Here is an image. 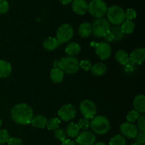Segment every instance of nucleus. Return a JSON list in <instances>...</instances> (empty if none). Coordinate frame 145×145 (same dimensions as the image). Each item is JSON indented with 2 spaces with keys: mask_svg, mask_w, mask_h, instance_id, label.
I'll return each instance as SVG.
<instances>
[{
  "mask_svg": "<svg viewBox=\"0 0 145 145\" xmlns=\"http://www.w3.org/2000/svg\"><path fill=\"white\" fill-rule=\"evenodd\" d=\"M11 116L16 123L25 125L31 123L33 118V110L26 103H18L11 109Z\"/></svg>",
  "mask_w": 145,
  "mask_h": 145,
  "instance_id": "obj_1",
  "label": "nucleus"
},
{
  "mask_svg": "<svg viewBox=\"0 0 145 145\" xmlns=\"http://www.w3.org/2000/svg\"><path fill=\"white\" fill-rule=\"evenodd\" d=\"M54 67L60 68L64 73L74 74L79 70V61L72 56H67L54 62Z\"/></svg>",
  "mask_w": 145,
  "mask_h": 145,
  "instance_id": "obj_2",
  "label": "nucleus"
},
{
  "mask_svg": "<svg viewBox=\"0 0 145 145\" xmlns=\"http://www.w3.org/2000/svg\"><path fill=\"white\" fill-rule=\"evenodd\" d=\"M90 127L96 134L105 135L110 130V123L107 118L103 116H94L90 121Z\"/></svg>",
  "mask_w": 145,
  "mask_h": 145,
  "instance_id": "obj_3",
  "label": "nucleus"
},
{
  "mask_svg": "<svg viewBox=\"0 0 145 145\" xmlns=\"http://www.w3.org/2000/svg\"><path fill=\"white\" fill-rule=\"evenodd\" d=\"M106 14L108 21L114 25H120L125 20L124 10L118 5H113L108 8Z\"/></svg>",
  "mask_w": 145,
  "mask_h": 145,
  "instance_id": "obj_4",
  "label": "nucleus"
},
{
  "mask_svg": "<svg viewBox=\"0 0 145 145\" xmlns=\"http://www.w3.org/2000/svg\"><path fill=\"white\" fill-rule=\"evenodd\" d=\"M92 34L96 38H103L104 35L110 31V24L107 19L104 18H96L93 22Z\"/></svg>",
  "mask_w": 145,
  "mask_h": 145,
  "instance_id": "obj_5",
  "label": "nucleus"
},
{
  "mask_svg": "<svg viewBox=\"0 0 145 145\" xmlns=\"http://www.w3.org/2000/svg\"><path fill=\"white\" fill-rule=\"evenodd\" d=\"M89 14L96 18H103L107 13L108 7L103 0H92L88 5Z\"/></svg>",
  "mask_w": 145,
  "mask_h": 145,
  "instance_id": "obj_6",
  "label": "nucleus"
},
{
  "mask_svg": "<svg viewBox=\"0 0 145 145\" xmlns=\"http://www.w3.org/2000/svg\"><path fill=\"white\" fill-rule=\"evenodd\" d=\"M74 35V29L69 24H65L58 28L56 33V39L58 44L62 45L64 42H68L72 38Z\"/></svg>",
  "mask_w": 145,
  "mask_h": 145,
  "instance_id": "obj_7",
  "label": "nucleus"
},
{
  "mask_svg": "<svg viewBox=\"0 0 145 145\" xmlns=\"http://www.w3.org/2000/svg\"><path fill=\"white\" fill-rule=\"evenodd\" d=\"M79 110L84 118L87 119H92L97 113V109L95 103L89 99L83 100L79 104Z\"/></svg>",
  "mask_w": 145,
  "mask_h": 145,
  "instance_id": "obj_8",
  "label": "nucleus"
},
{
  "mask_svg": "<svg viewBox=\"0 0 145 145\" xmlns=\"http://www.w3.org/2000/svg\"><path fill=\"white\" fill-rule=\"evenodd\" d=\"M76 114V108L72 104L64 105L58 110V116L60 120L65 122L74 118Z\"/></svg>",
  "mask_w": 145,
  "mask_h": 145,
  "instance_id": "obj_9",
  "label": "nucleus"
},
{
  "mask_svg": "<svg viewBox=\"0 0 145 145\" xmlns=\"http://www.w3.org/2000/svg\"><path fill=\"white\" fill-rule=\"evenodd\" d=\"M75 142L79 145H93L96 142V136L91 132L85 130L78 135Z\"/></svg>",
  "mask_w": 145,
  "mask_h": 145,
  "instance_id": "obj_10",
  "label": "nucleus"
},
{
  "mask_svg": "<svg viewBox=\"0 0 145 145\" xmlns=\"http://www.w3.org/2000/svg\"><path fill=\"white\" fill-rule=\"evenodd\" d=\"M95 52L97 56L101 59H106L111 55L112 49L110 45L106 42H101L96 44Z\"/></svg>",
  "mask_w": 145,
  "mask_h": 145,
  "instance_id": "obj_11",
  "label": "nucleus"
},
{
  "mask_svg": "<svg viewBox=\"0 0 145 145\" xmlns=\"http://www.w3.org/2000/svg\"><path fill=\"white\" fill-rule=\"evenodd\" d=\"M120 130L121 134L124 137L130 139L135 138L138 133V129L137 126L133 123H128V122L123 123L120 126Z\"/></svg>",
  "mask_w": 145,
  "mask_h": 145,
  "instance_id": "obj_12",
  "label": "nucleus"
},
{
  "mask_svg": "<svg viewBox=\"0 0 145 145\" xmlns=\"http://www.w3.org/2000/svg\"><path fill=\"white\" fill-rule=\"evenodd\" d=\"M130 56V60L135 65H141L145 59V50L144 48H137L132 52Z\"/></svg>",
  "mask_w": 145,
  "mask_h": 145,
  "instance_id": "obj_13",
  "label": "nucleus"
},
{
  "mask_svg": "<svg viewBox=\"0 0 145 145\" xmlns=\"http://www.w3.org/2000/svg\"><path fill=\"white\" fill-rule=\"evenodd\" d=\"M72 9L78 15H84L88 11V4L85 0H74Z\"/></svg>",
  "mask_w": 145,
  "mask_h": 145,
  "instance_id": "obj_14",
  "label": "nucleus"
},
{
  "mask_svg": "<svg viewBox=\"0 0 145 145\" xmlns=\"http://www.w3.org/2000/svg\"><path fill=\"white\" fill-rule=\"evenodd\" d=\"M134 110L139 113H144L145 112V96L143 94L137 95L133 100Z\"/></svg>",
  "mask_w": 145,
  "mask_h": 145,
  "instance_id": "obj_15",
  "label": "nucleus"
},
{
  "mask_svg": "<svg viewBox=\"0 0 145 145\" xmlns=\"http://www.w3.org/2000/svg\"><path fill=\"white\" fill-rule=\"evenodd\" d=\"M12 67L11 64L3 59H0V78H7L11 75Z\"/></svg>",
  "mask_w": 145,
  "mask_h": 145,
  "instance_id": "obj_16",
  "label": "nucleus"
},
{
  "mask_svg": "<svg viewBox=\"0 0 145 145\" xmlns=\"http://www.w3.org/2000/svg\"><path fill=\"white\" fill-rule=\"evenodd\" d=\"M65 73L60 68L54 67L51 69L50 79L52 82L55 84H59L62 82L64 79Z\"/></svg>",
  "mask_w": 145,
  "mask_h": 145,
  "instance_id": "obj_17",
  "label": "nucleus"
},
{
  "mask_svg": "<svg viewBox=\"0 0 145 145\" xmlns=\"http://www.w3.org/2000/svg\"><path fill=\"white\" fill-rule=\"evenodd\" d=\"M47 122H48V119L45 116H42V115H38L35 117L33 118V119L31 121V124L34 127H37V128H44L46 126Z\"/></svg>",
  "mask_w": 145,
  "mask_h": 145,
  "instance_id": "obj_18",
  "label": "nucleus"
},
{
  "mask_svg": "<svg viewBox=\"0 0 145 145\" xmlns=\"http://www.w3.org/2000/svg\"><path fill=\"white\" fill-rule=\"evenodd\" d=\"M78 33H79V35H80L82 38H88V37L90 36L91 34L92 33L91 25L87 22L82 23V24L79 25Z\"/></svg>",
  "mask_w": 145,
  "mask_h": 145,
  "instance_id": "obj_19",
  "label": "nucleus"
},
{
  "mask_svg": "<svg viewBox=\"0 0 145 145\" xmlns=\"http://www.w3.org/2000/svg\"><path fill=\"white\" fill-rule=\"evenodd\" d=\"M81 50L82 48L79 43L76 42H72L67 45L66 48H65V52L69 56L74 57L75 55H77L81 52Z\"/></svg>",
  "mask_w": 145,
  "mask_h": 145,
  "instance_id": "obj_20",
  "label": "nucleus"
},
{
  "mask_svg": "<svg viewBox=\"0 0 145 145\" xmlns=\"http://www.w3.org/2000/svg\"><path fill=\"white\" fill-rule=\"evenodd\" d=\"M91 71L93 75L96 76H102L107 71V67L103 62H98L92 65L91 67Z\"/></svg>",
  "mask_w": 145,
  "mask_h": 145,
  "instance_id": "obj_21",
  "label": "nucleus"
},
{
  "mask_svg": "<svg viewBox=\"0 0 145 145\" xmlns=\"http://www.w3.org/2000/svg\"><path fill=\"white\" fill-rule=\"evenodd\" d=\"M115 58L116 61L122 65H125L130 61V56L128 53L123 50H118L115 55Z\"/></svg>",
  "mask_w": 145,
  "mask_h": 145,
  "instance_id": "obj_22",
  "label": "nucleus"
},
{
  "mask_svg": "<svg viewBox=\"0 0 145 145\" xmlns=\"http://www.w3.org/2000/svg\"><path fill=\"white\" fill-rule=\"evenodd\" d=\"M42 45H43V48L45 49L50 51H52L56 50L57 48V47L59 46V44H58L57 40V39L55 38H53V37H48V38H47L43 41Z\"/></svg>",
  "mask_w": 145,
  "mask_h": 145,
  "instance_id": "obj_23",
  "label": "nucleus"
},
{
  "mask_svg": "<svg viewBox=\"0 0 145 145\" xmlns=\"http://www.w3.org/2000/svg\"><path fill=\"white\" fill-rule=\"evenodd\" d=\"M79 131H80V129L77 124L74 123H70L67 126L65 132L67 133V135H68L69 137H76L79 134Z\"/></svg>",
  "mask_w": 145,
  "mask_h": 145,
  "instance_id": "obj_24",
  "label": "nucleus"
},
{
  "mask_svg": "<svg viewBox=\"0 0 145 145\" xmlns=\"http://www.w3.org/2000/svg\"><path fill=\"white\" fill-rule=\"evenodd\" d=\"M110 31L114 37V41H120L124 38L125 34L122 31L121 27L119 25H113L110 27Z\"/></svg>",
  "mask_w": 145,
  "mask_h": 145,
  "instance_id": "obj_25",
  "label": "nucleus"
},
{
  "mask_svg": "<svg viewBox=\"0 0 145 145\" xmlns=\"http://www.w3.org/2000/svg\"><path fill=\"white\" fill-rule=\"evenodd\" d=\"M120 27H121V29L124 34H131L134 31L135 25L134 22H133L132 21L126 20V21H124Z\"/></svg>",
  "mask_w": 145,
  "mask_h": 145,
  "instance_id": "obj_26",
  "label": "nucleus"
},
{
  "mask_svg": "<svg viewBox=\"0 0 145 145\" xmlns=\"http://www.w3.org/2000/svg\"><path fill=\"white\" fill-rule=\"evenodd\" d=\"M61 123L60 119L58 118H52L48 120L46 124V127L49 130H55L59 127V124Z\"/></svg>",
  "mask_w": 145,
  "mask_h": 145,
  "instance_id": "obj_27",
  "label": "nucleus"
},
{
  "mask_svg": "<svg viewBox=\"0 0 145 145\" xmlns=\"http://www.w3.org/2000/svg\"><path fill=\"white\" fill-rule=\"evenodd\" d=\"M109 145H126V140L123 135H117L110 139Z\"/></svg>",
  "mask_w": 145,
  "mask_h": 145,
  "instance_id": "obj_28",
  "label": "nucleus"
},
{
  "mask_svg": "<svg viewBox=\"0 0 145 145\" xmlns=\"http://www.w3.org/2000/svg\"><path fill=\"white\" fill-rule=\"evenodd\" d=\"M67 133L65 130L62 128H57L55 130V137L57 140L60 142L65 141L67 139Z\"/></svg>",
  "mask_w": 145,
  "mask_h": 145,
  "instance_id": "obj_29",
  "label": "nucleus"
},
{
  "mask_svg": "<svg viewBox=\"0 0 145 145\" xmlns=\"http://www.w3.org/2000/svg\"><path fill=\"white\" fill-rule=\"evenodd\" d=\"M140 113L136 111L135 110H133L128 113V114L126 116V119H127V122L130 123H133L136 122L140 117Z\"/></svg>",
  "mask_w": 145,
  "mask_h": 145,
  "instance_id": "obj_30",
  "label": "nucleus"
},
{
  "mask_svg": "<svg viewBox=\"0 0 145 145\" xmlns=\"http://www.w3.org/2000/svg\"><path fill=\"white\" fill-rule=\"evenodd\" d=\"M137 127L140 132H145V115L144 113L140 116L137 119Z\"/></svg>",
  "mask_w": 145,
  "mask_h": 145,
  "instance_id": "obj_31",
  "label": "nucleus"
},
{
  "mask_svg": "<svg viewBox=\"0 0 145 145\" xmlns=\"http://www.w3.org/2000/svg\"><path fill=\"white\" fill-rule=\"evenodd\" d=\"M9 138V133L7 130H0V145L7 143Z\"/></svg>",
  "mask_w": 145,
  "mask_h": 145,
  "instance_id": "obj_32",
  "label": "nucleus"
},
{
  "mask_svg": "<svg viewBox=\"0 0 145 145\" xmlns=\"http://www.w3.org/2000/svg\"><path fill=\"white\" fill-rule=\"evenodd\" d=\"M77 125L79 126V129L87 130L90 127V120L89 119L86 118H82L79 120V123H78Z\"/></svg>",
  "mask_w": 145,
  "mask_h": 145,
  "instance_id": "obj_33",
  "label": "nucleus"
},
{
  "mask_svg": "<svg viewBox=\"0 0 145 145\" xmlns=\"http://www.w3.org/2000/svg\"><path fill=\"white\" fill-rule=\"evenodd\" d=\"M125 16L127 20L132 21L133 19H135L137 16V13L136 11L133 8H127L126 11L125 12Z\"/></svg>",
  "mask_w": 145,
  "mask_h": 145,
  "instance_id": "obj_34",
  "label": "nucleus"
},
{
  "mask_svg": "<svg viewBox=\"0 0 145 145\" xmlns=\"http://www.w3.org/2000/svg\"><path fill=\"white\" fill-rule=\"evenodd\" d=\"M9 4L7 0H0V14H4L8 12Z\"/></svg>",
  "mask_w": 145,
  "mask_h": 145,
  "instance_id": "obj_35",
  "label": "nucleus"
},
{
  "mask_svg": "<svg viewBox=\"0 0 145 145\" xmlns=\"http://www.w3.org/2000/svg\"><path fill=\"white\" fill-rule=\"evenodd\" d=\"M91 62L88 59H83L79 62V68H82L84 71H89L91 67Z\"/></svg>",
  "mask_w": 145,
  "mask_h": 145,
  "instance_id": "obj_36",
  "label": "nucleus"
},
{
  "mask_svg": "<svg viewBox=\"0 0 145 145\" xmlns=\"http://www.w3.org/2000/svg\"><path fill=\"white\" fill-rule=\"evenodd\" d=\"M136 140V142H138L141 144H144L145 141V132H138L136 137H135Z\"/></svg>",
  "mask_w": 145,
  "mask_h": 145,
  "instance_id": "obj_37",
  "label": "nucleus"
},
{
  "mask_svg": "<svg viewBox=\"0 0 145 145\" xmlns=\"http://www.w3.org/2000/svg\"><path fill=\"white\" fill-rule=\"evenodd\" d=\"M7 142L8 145H23L22 140L18 137H10Z\"/></svg>",
  "mask_w": 145,
  "mask_h": 145,
  "instance_id": "obj_38",
  "label": "nucleus"
},
{
  "mask_svg": "<svg viewBox=\"0 0 145 145\" xmlns=\"http://www.w3.org/2000/svg\"><path fill=\"white\" fill-rule=\"evenodd\" d=\"M125 70L127 72H133L135 69V64L133 62H132L131 61H129L125 65Z\"/></svg>",
  "mask_w": 145,
  "mask_h": 145,
  "instance_id": "obj_39",
  "label": "nucleus"
},
{
  "mask_svg": "<svg viewBox=\"0 0 145 145\" xmlns=\"http://www.w3.org/2000/svg\"><path fill=\"white\" fill-rule=\"evenodd\" d=\"M104 39L106 41V42H113L114 41V37H113V34L110 33V31H109L106 35H104Z\"/></svg>",
  "mask_w": 145,
  "mask_h": 145,
  "instance_id": "obj_40",
  "label": "nucleus"
},
{
  "mask_svg": "<svg viewBox=\"0 0 145 145\" xmlns=\"http://www.w3.org/2000/svg\"><path fill=\"white\" fill-rule=\"evenodd\" d=\"M62 145H76V144L74 141H73V140L66 139L65 141L62 142Z\"/></svg>",
  "mask_w": 145,
  "mask_h": 145,
  "instance_id": "obj_41",
  "label": "nucleus"
},
{
  "mask_svg": "<svg viewBox=\"0 0 145 145\" xmlns=\"http://www.w3.org/2000/svg\"><path fill=\"white\" fill-rule=\"evenodd\" d=\"M58 1L60 3H62V4H64V5H66V4H70V3L72 2L74 0H58Z\"/></svg>",
  "mask_w": 145,
  "mask_h": 145,
  "instance_id": "obj_42",
  "label": "nucleus"
},
{
  "mask_svg": "<svg viewBox=\"0 0 145 145\" xmlns=\"http://www.w3.org/2000/svg\"><path fill=\"white\" fill-rule=\"evenodd\" d=\"M93 145H106V144H105V143H103V142H96V143H95Z\"/></svg>",
  "mask_w": 145,
  "mask_h": 145,
  "instance_id": "obj_43",
  "label": "nucleus"
},
{
  "mask_svg": "<svg viewBox=\"0 0 145 145\" xmlns=\"http://www.w3.org/2000/svg\"><path fill=\"white\" fill-rule=\"evenodd\" d=\"M131 145H142V144H140V143H138V142H134L133 144H132Z\"/></svg>",
  "mask_w": 145,
  "mask_h": 145,
  "instance_id": "obj_44",
  "label": "nucleus"
},
{
  "mask_svg": "<svg viewBox=\"0 0 145 145\" xmlns=\"http://www.w3.org/2000/svg\"><path fill=\"white\" fill-rule=\"evenodd\" d=\"M1 125H2V120H1V119L0 118V127H1Z\"/></svg>",
  "mask_w": 145,
  "mask_h": 145,
  "instance_id": "obj_45",
  "label": "nucleus"
},
{
  "mask_svg": "<svg viewBox=\"0 0 145 145\" xmlns=\"http://www.w3.org/2000/svg\"><path fill=\"white\" fill-rule=\"evenodd\" d=\"M1 145H4V144H1Z\"/></svg>",
  "mask_w": 145,
  "mask_h": 145,
  "instance_id": "obj_46",
  "label": "nucleus"
}]
</instances>
